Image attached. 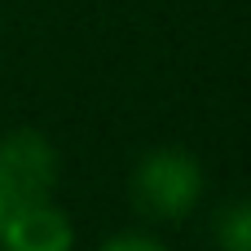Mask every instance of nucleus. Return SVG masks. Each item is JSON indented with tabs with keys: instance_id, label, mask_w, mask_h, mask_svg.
<instances>
[{
	"instance_id": "obj_5",
	"label": "nucleus",
	"mask_w": 251,
	"mask_h": 251,
	"mask_svg": "<svg viewBox=\"0 0 251 251\" xmlns=\"http://www.w3.org/2000/svg\"><path fill=\"white\" fill-rule=\"evenodd\" d=\"M93 251H172V247H168L163 238L146 234V229H128V234H115V238L97 243Z\"/></svg>"
},
{
	"instance_id": "obj_2",
	"label": "nucleus",
	"mask_w": 251,
	"mask_h": 251,
	"mask_svg": "<svg viewBox=\"0 0 251 251\" xmlns=\"http://www.w3.org/2000/svg\"><path fill=\"white\" fill-rule=\"evenodd\" d=\"M57 176H62V154L44 132L18 128V132L0 137V194H4V207L31 203V199H53Z\"/></svg>"
},
{
	"instance_id": "obj_3",
	"label": "nucleus",
	"mask_w": 251,
	"mask_h": 251,
	"mask_svg": "<svg viewBox=\"0 0 251 251\" xmlns=\"http://www.w3.org/2000/svg\"><path fill=\"white\" fill-rule=\"evenodd\" d=\"M79 229L75 216L57 199L13 203L0 216V251H75Z\"/></svg>"
},
{
	"instance_id": "obj_4",
	"label": "nucleus",
	"mask_w": 251,
	"mask_h": 251,
	"mask_svg": "<svg viewBox=\"0 0 251 251\" xmlns=\"http://www.w3.org/2000/svg\"><path fill=\"white\" fill-rule=\"evenodd\" d=\"M212 247L216 251H251V199H234L212 216Z\"/></svg>"
},
{
	"instance_id": "obj_1",
	"label": "nucleus",
	"mask_w": 251,
	"mask_h": 251,
	"mask_svg": "<svg viewBox=\"0 0 251 251\" xmlns=\"http://www.w3.org/2000/svg\"><path fill=\"white\" fill-rule=\"evenodd\" d=\"M207 172L185 146H150L128 172V199L146 221H185L199 212Z\"/></svg>"
},
{
	"instance_id": "obj_6",
	"label": "nucleus",
	"mask_w": 251,
	"mask_h": 251,
	"mask_svg": "<svg viewBox=\"0 0 251 251\" xmlns=\"http://www.w3.org/2000/svg\"><path fill=\"white\" fill-rule=\"evenodd\" d=\"M0 216H4V194H0Z\"/></svg>"
}]
</instances>
